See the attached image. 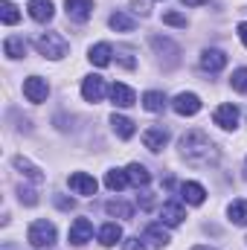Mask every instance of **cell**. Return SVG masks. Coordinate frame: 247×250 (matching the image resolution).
Listing matches in <instances>:
<instances>
[{"instance_id": "6da1fadb", "label": "cell", "mask_w": 247, "mask_h": 250, "mask_svg": "<svg viewBox=\"0 0 247 250\" xmlns=\"http://www.w3.org/2000/svg\"><path fill=\"white\" fill-rule=\"evenodd\" d=\"M181 154L192 166H212L218 160V148L204 131H189L181 137Z\"/></svg>"}, {"instance_id": "7a4b0ae2", "label": "cell", "mask_w": 247, "mask_h": 250, "mask_svg": "<svg viewBox=\"0 0 247 250\" xmlns=\"http://www.w3.org/2000/svg\"><path fill=\"white\" fill-rule=\"evenodd\" d=\"M35 47H38V53L47 56V59H64L67 50H70L67 38L59 35V32H41V35L35 38Z\"/></svg>"}, {"instance_id": "3957f363", "label": "cell", "mask_w": 247, "mask_h": 250, "mask_svg": "<svg viewBox=\"0 0 247 250\" xmlns=\"http://www.w3.org/2000/svg\"><path fill=\"white\" fill-rule=\"evenodd\" d=\"M26 239H29V245H32V248H50V245H56V224H53V221H47V218L32 221V224H29Z\"/></svg>"}, {"instance_id": "277c9868", "label": "cell", "mask_w": 247, "mask_h": 250, "mask_svg": "<svg viewBox=\"0 0 247 250\" xmlns=\"http://www.w3.org/2000/svg\"><path fill=\"white\" fill-rule=\"evenodd\" d=\"M23 96H26L29 102H35V105L47 102V96H50V84H47V79H41V76H29V79L23 82Z\"/></svg>"}, {"instance_id": "5b68a950", "label": "cell", "mask_w": 247, "mask_h": 250, "mask_svg": "<svg viewBox=\"0 0 247 250\" xmlns=\"http://www.w3.org/2000/svg\"><path fill=\"white\" fill-rule=\"evenodd\" d=\"M67 187L73 189L76 195H96L99 184H96V178L87 175V172H73V175L67 178Z\"/></svg>"}, {"instance_id": "8992f818", "label": "cell", "mask_w": 247, "mask_h": 250, "mask_svg": "<svg viewBox=\"0 0 247 250\" xmlns=\"http://www.w3.org/2000/svg\"><path fill=\"white\" fill-rule=\"evenodd\" d=\"M105 93H108V87H105V79H102V76H87V79L82 82V96H84V102H102Z\"/></svg>"}, {"instance_id": "52a82bcc", "label": "cell", "mask_w": 247, "mask_h": 250, "mask_svg": "<svg viewBox=\"0 0 247 250\" xmlns=\"http://www.w3.org/2000/svg\"><path fill=\"white\" fill-rule=\"evenodd\" d=\"M212 120H215V125H218V128L233 131V128L239 125V108H236L233 102H224V105H218V108H215Z\"/></svg>"}, {"instance_id": "ba28073f", "label": "cell", "mask_w": 247, "mask_h": 250, "mask_svg": "<svg viewBox=\"0 0 247 250\" xmlns=\"http://www.w3.org/2000/svg\"><path fill=\"white\" fill-rule=\"evenodd\" d=\"M166 143H169V131H166L163 125H154V128H145V131H143V146H145L148 151H163Z\"/></svg>"}, {"instance_id": "9c48e42d", "label": "cell", "mask_w": 247, "mask_h": 250, "mask_svg": "<svg viewBox=\"0 0 247 250\" xmlns=\"http://www.w3.org/2000/svg\"><path fill=\"white\" fill-rule=\"evenodd\" d=\"M64 12H67L70 21L84 23L93 15V0H64Z\"/></svg>"}, {"instance_id": "30bf717a", "label": "cell", "mask_w": 247, "mask_h": 250, "mask_svg": "<svg viewBox=\"0 0 247 250\" xmlns=\"http://www.w3.org/2000/svg\"><path fill=\"white\" fill-rule=\"evenodd\" d=\"M172 108H175V114H181V117H195V114L201 111V99H198L195 93H178L175 102H172Z\"/></svg>"}, {"instance_id": "8fae6325", "label": "cell", "mask_w": 247, "mask_h": 250, "mask_svg": "<svg viewBox=\"0 0 247 250\" xmlns=\"http://www.w3.org/2000/svg\"><path fill=\"white\" fill-rule=\"evenodd\" d=\"M160 218H163V224H166V227H178V224H184L186 209L181 207V204L169 201V204H163V207H160Z\"/></svg>"}, {"instance_id": "7c38bea8", "label": "cell", "mask_w": 247, "mask_h": 250, "mask_svg": "<svg viewBox=\"0 0 247 250\" xmlns=\"http://www.w3.org/2000/svg\"><path fill=\"white\" fill-rule=\"evenodd\" d=\"M90 236H93V224L87 218H76L70 224V242L73 245H84V242H90Z\"/></svg>"}, {"instance_id": "4fadbf2b", "label": "cell", "mask_w": 247, "mask_h": 250, "mask_svg": "<svg viewBox=\"0 0 247 250\" xmlns=\"http://www.w3.org/2000/svg\"><path fill=\"white\" fill-rule=\"evenodd\" d=\"M201 67H204L206 73H218V70L227 67V56H224L221 50H204V56H201Z\"/></svg>"}, {"instance_id": "5bb4252c", "label": "cell", "mask_w": 247, "mask_h": 250, "mask_svg": "<svg viewBox=\"0 0 247 250\" xmlns=\"http://www.w3.org/2000/svg\"><path fill=\"white\" fill-rule=\"evenodd\" d=\"M29 18L38 23L53 21V0H29Z\"/></svg>"}, {"instance_id": "9a60e30c", "label": "cell", "mask_w": 247, "mask_h": 250, "mask_svg": "<svg viewBox=\"0 0 247 250\" xmlns=\"http://www.w3.org/2000/svg\"><path fill=\"white\" fill-rule=\"evenodd\" d=\"M181 195H184L186 204H192V207H201L206 201V189L201 187V184H195V181H186L184 187H181Z\"/></svg>"}, {"instance_id": "2e32d148", "label": "cell", "mask_w": 247, "mask_h": 250, "mask_svg": "<svg viewBox=\"0 0 247 250\" xmlns=\"http://www.w3.org/2000/svg\"><path fill=\"white\" fill-rule=\"evenodd\" d=\"M111 99H114V105L117 108H131L134 102H137V96H134V90L128 87V84H111Z\"/></svg>"}, {"instance_id": "e0dca14e", "label": "cell", "mask_w": 247, "mask_h": 250, "mask_svg": "<svg viewBox=\"0 0 247 250\" xmlns=\"http://www.w3.org/2000/svg\"><path fill=\"white\" fill-rule=\"evenodd\" d=\"M111 56H114V47L111 44H96V47H90V53H87V59H90V64L93 67H108L111 64Z\"/></svg>"}, {"instance_id": "ac0fdd59", "label": "cell", "mask_w": 247, "mask_h": 250, "mask_svg": "<svg viewBox=\"0 0 247 250\" xmlns=\"http://www.w3.org/2000/svg\"><path fill=\"white\" fill-rule=\"evenodd\" d=\"M117 242H123V227L111 221V224H105V227L99 230V245H102V248H114Z\"/></svg>"}, {"instance_id": "d6986e66", "label": "cell", "mask_w": 247, "mask_h": 250, "mask_svg": "<svg viewBox=\"0 0 247 250\" xmlns=\"http://www.w3.org/2000/svg\"><path fill=\"white\" fill-rule=\"evenodd\" d=\"M145 242H151L154 248H166L172 239H169V233H166V227H163V221L160 224H148L145 227Z\"/></svg>"}, {"instance_id": "ffe728a7", "label": "cell", "mask_w": 247, "mask_h": 250, "mask_svg": "<svg viewBox=\"0 0 247 250\" xmlns=\"http://www.w3.org/2000/svg\"><path fill=\"white\" fill-rule=\"evenodd\" d=\"M125 175H128V184H134V187H148V181H151V175H148V169L143 166V163H131L128 169H125Z\"/></svg>"}, {"instance_id": "44dd1931", "label": "cell", "mask_w": 247, "mask_h": 250, "mask_svg": "<svg viewBox=\"0 0 247 250\" xmlns=\"http://www.w3.org/2000/svg\"><path fill=\"white\" fill-rule=\"evenodd\" d=\"M3 50H6L9 59H23V56H26V41H23V35H9V38L3 41Z\"/></svg>"}, {"instance_id": "7402d4cb", "label": "cell", "mask_w": 247, "mask_h": 250, "mask_svg": "<svg viewBox=\"0 0 247 250\" xmlns=\"http://www.w3.org/2000/svg\"><path fill=\"white\" fill-rule=\"evenodd\" d=\"M227 215H230V221H233V224H239V227H247V201H245V198L233 201V204L227 207Z\"/></svg>"}, {"instance_id": "603a6c76", "label": "cell", "mask_w": 247, "mask_h": 250, "mask_svg": "<svg viewBox=\"0 0 247 250\" xmlns=\"http://www.w3.org/2000/svg\"><path fill=\"white\" fill-rule=\"evenodd\" d=\"M143 108L151 111V114H160L166 108V96L160 90H148V93H143Z\"/></svg>"}, {"instance_id": "cb8c5ba5", "label": "cell", "mask_w": 247, "mask_h": 250, "mask_svg": "<svg viewBox=\"0 0 247 250\" xmlns=\"http://www.w3.org/2000/svg\"><path fill=\"white\" fill-rule=\"evenodd\" d=\"M108 23H111V29H117V32H131V29L137 26V21H134L131 15H125V12H114V15L108 18Z\"/></svg>"}, {"instance_id": "d4e9b609", "label": "cell", "mask_w": 247, "mask_h": 250, "mask_svg": "<svg viewBox=\"0 0 247 250\" xmlns=\"http://www.w3.org/2000/svg\"><path fill=\"white\" fill-rule=\"evenodd\" d=\"M111 125H114L117 137H123V140H131V137H134V123H131L128 117H120V114H114V117H111Z\"/></svg>"}, {"instance_id": "484cf974", "label": "cell", "mask_w": 247, "mask_h": 250, "mask_svg": "<svg viewBox=\"0 0 247 250\" xmlns=\"http://www.w3.org/2000/svg\"><path fill=\"white\" fill-rule=\"evenodd\" d=\"M105 187L111 189V192H120V189L128 187V175H125L123 169H111V172L105 175Z\"/></svg>"}, {"instance_id": "4316f807", "label": "cell", "mask_w": 247, "mask_h": 250, "mask_svg": "<svg viewBox=\"0 0 247 250\" xmlns=\"http://www.w3.org/2000/svg\"><path fill=\"white\" fill-rule=\"evenodd\" d=\"M15 166H18V169H21V172H23V175H26V178L32 181V184H41V181H44L41 169H35V166H32L29 160H26V157H15Z\"/></svg>"}, {"instance_id": "83f0119b", "label": "cell", "mask_w": 247, "mask_h": 250, "mask_svg": "<svg viewBox=\"0 0 247 250\" xmlns=\"http://www.w3.org/2000/svg\"><path fill=\"white\" fill-rule=\"evenodd\" d=\"M105 212L114 215V218H131V215H134V207H128L123 201H108V204H105Z\"/></svg>"}, {"instance_id": "f1b7e54d", "label": "cell", "mask_w": 247, "mask_h": 250, "mask_svg": "<svg viewBox=\"0 0 247 250\" xmlns=\"http://www.w3.org/2000/svg\"><path fill=\"white\" fill-rule=\"evenodd\" d=\"M0 21H3L6 26L18 23V21H21V12H18V6H12V3H0Z\"/></svg>"}, {"instance_id": "f546056e", "label": "cell", "mask_w": 247, "mask_h": 250, "mask_svg": "<svg viewBox=\"0 0 247 250\" xmlns=\"http://www.w3.org/2000/svg\"><path fill=\"white\" fill-rule=\"evenodd\" d=\"M230 84H233V90H239V93H247V67H239V70L233 73Z\"/></svg>"}, {"instance_id": "4dcf8cb0", "label": "cell", "mask_w": 247, "mask_h": 250, "mask_svg": "<svg viewBox=\"0 0 247 250\" xmlns=\"http://www.w3.org/2000/svg\"><path fill=\"white\" fill-rule=\"evenodd\" d=\"M163 23H169V26H186V18L181 12H166L163 15Z\"/></svg>"}, {"instance_id": "1f68e13d", "label": "cell", "mask_w": 247, "mask_h": 250, "mask_svg": "<svg viewBox=\"0 0 247 250\" xmlns=\"http://www.w3.org/2000/svg\"><path fill=\"white\" fill-rule=\"evenodd\" d=\"M123 248H125V250H148V248H145V239H140V236H134V239H125Z\"/></svg>"}, {"instance_id": "d6a6232c", "label": "cell", "mask_w": 247, "mask_h": 250, "mask_svg": "<svg viewBox=\"0 0 247 250\" xmlns=\"http://www.w3.org/2000/svg\"><path fill=\"white\" fill-rule=\"evenodd\" d=\"M21 204H26V207H35V204H38L35 192H32V189H23V187H21Z\"/></svg>"}, {"instance_id": "836d02e7", "label": "cell", "mask_w": 247, "mask_h": 250, "mask_svg": "<svg viewBox=\"0 0 247 250\" xmlns=\"http://www.w3.org/2000/svg\"><path fill=\"white\" fill-rule=\"evenodd\" d=\"M239 38H242V44L247 47V23H239Z\"/></svg>"}, {"instance_id": "e575fe53", "label": "cell", "mask_w": 247, "mask_h": 250, "mask_svg": "<svg viewBox=\"0 0 247 250\" xmlns=\"http://www.w3.org/2000/svg\"><path fill=\"white\" fill-rule=\"evenodd\" d=\"M181 3H184V6H204L206 0H181Z\"/></svg>"}, {"instance_id": "d590c367", "label": "cell", "mask_w": 247, "mask_h": 250, "mask_svg": "<svg viewBox=\"0 0 247 250\" xmlns=\"http://www.w3.org/2000/svg\"><path fill=\"white\" fill-rule=\"evenodd\" d=\"M192 250H215V248H206V245H198V248H192Z\"/></svg>"}]
</instances>
